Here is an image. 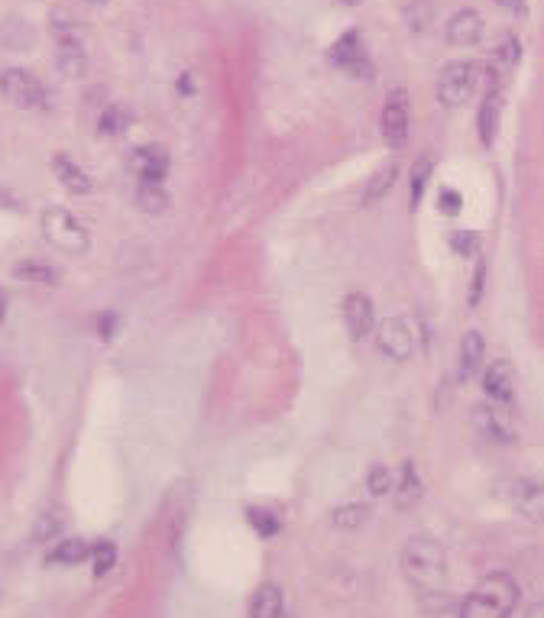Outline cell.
<instances>
[{
  "mask_svg": "<svg viewBox=\"0 0 544 618\" xmlns=\"http://www.w3.org/2000/svg\"><path fill=\"white\" fill-rule=\"evenodd\" d=\"M509 502L525 521L544 525V486L535 483V479H515L509 489Z\"/></svg>",
  "mask_w": 544,
  "mask_h": 618,
  "instance_id": "30bf717a",
  "label": "cell"
},
{
  "mask_svg": "<svg viewBox=\"0 0 544 618\" xmlns=\"http://www.w3.org/2000/svg\"><path fill=\"white\" fill-rule=\"evenodd\" d=\"M247 518H250V525L263 534V538H269V534H276V531H279L276 515H272V512H263V508H250Z\"/></svg>",
  "mask_w": 544,
  "mask_h": 618,
  "instance_id": "f546056e",
  "label": "cell"
},
{
  "mask_svg": "<svg viewBox=\"0 0 544 618\" xmlns=\"http://www.w3.org/2000/svg\"><path fill=\"white\" fill-rule=\"evenodd\" d=\"M52 172H56L59 185L72 191V195H91V188H94L91 175H88L85 169H81L75 159H68L65 153L52 156Z\"/></svg>",
  "mask_w": 544,
  "mask_h": 618,
  "instance_id": "9a60e30c",
  "label": "cell"
},
{
  "mask_svg": "<svg viewBox=\"0 0 544 618\" xmlns=\"http://www.w3.org/2000/svg\"><path fill=\"white\" fill-rule=\"evenodd\" d=\"M17 276L30 279V282H46V285L56 282V272H52L49 266H36V263H26V266H20V269H17Z\"/></svg>",
  "mask_w": 544,
  "mask_h": 618,
  "instance_id": "1f68e13d",
  "label": "cell"
},
{
  "mask_svg": "<svg viewBox=\"0 0 544 618\" xmlns=\"http://www.w3.org/2000/svg\"><path fill=\"white\" fill-rule=\"evenodd\" d=\"M519 59H522V49H519V43H515V39H506V43H502L499 49H496V56H493V72H499V75H509L515 65H519Z\"/></svg>",
  "mask_w": 544,
  "mask_h": 618,
  "instance_id": "4316f807",
  "label": "cell"
},
{
  "mask_svg": "<svg viewBox=\"0 0 544 618\" xmlns=\"http://www.w3.org/2000/svg\"><path fill=\"white\" fill-rule=\"evenodd\" d=\"M340 314H344V324L353 340H363L373 331V301L363 292H350L340 305Z\"/></svg>",
  "mask_w": 544,
  "mask_h": 618,
  "instance_id": "7c38bea8",
  "label": "cell"
},
{
  "mask_svg": "<svg viewBox=\"0 0 544 618\" xmlns=\"http://www.w3.org/2000/svg\"><path fill=\"white\" fill-rule=\"evenodd\" d=\"M483 36V17L476 10H457L447 20V43L451 46H476Z\"/></svg>",
  "mask_w": 544,
  "mask_h": 618,
  "instance_id": "5bb4252c",
  "label": "cell"
},
{
  "mask_svg": "<svg viewBox=\"0 0 544 618\" xmlns=\"http://www.w3.org/2000/svg\"><path fill=\"white\" fill-rule=\"evenodd\" d=\"M56 68L65 75V78H81L88 68V59H85V49H81L78 39H59V49H56Z\"/></svg>",
  "mask_w": 544,
  "mask_h": 618,
  "instance_id": "ac0fdd59",
  "label": "cell"
},
{
  "mask_svg": "<svg viewBox=\"0 0 544 618\" xmlns=\"http://www.w3.org/2000/svg\"><path fill=\"white\" fill-rule=\"evenodd\" d=\"M250 618H282V589L276 583L256 586L250 599Z\"/></svg>",
  "mask_w": 544,
  "mask_h": 618,
  "instance_id": "d6986e66",
  "label": "cell"
},
{
  "mask_svg": "<svg viewBox=\"0 0 544 618\" xmlns=\"http://www.w3.org/2000/svg\"><path fill=\"white\" fill-rule=\"evenodd\" d=\"M43 85H39V78L33 72H26V68H4L0 72V98L7 104L20 107V111H30V107H39L43 104Z\"/></svg>",
  "mask_w": 544,
  "mask_h": 618,
  "instance_id": "5b68a950",
  "label": "cell"
},
{
  "mask_svg": "<svg viewBox=\"0 0 544 618\" xmlns=\"http://www.w3.org/2000/svg\"><path fill=\"white\" fill-rule=\"evenodd\" d=\"M402 573L428 609H447V554L431 534H415L402 547Z\"/></svg>",
  "mask_w": 544,
  "mask_h": 618,
  "instance_id": "6da1fadb",
  "label": "cell"
},
{
  "mask_svg": "<svg viewBox=\"0 0 544 618\" xmlns=\"http://www.w3.org/2000/svg\"><path fill=\"white\" fill-rule=\"evenodd\" d=\"M94 4H107V0H94Z\"/></svg>",
  "mask_w": 544,
  "mask_h": 618,
  "instance_id": "74e56055",
  "label": "cell"
},
{
  "mask_svg": "<svg viewBox=\"0 0 544 618\" xmlns=\"http://www.w3.org/2000/svg\"><path fill=\"white\" fill-rule=\"evenodd\" d=\"M483 392L493 405H502V408H512L515 402V376H512V366L509 360H496L486 366L483 373Z\"/></svg>",
  "mask_w": 544,
  "mask_h": 618,
  "instance_id": "8fae6325",
  "label": "cell"
},
{
  "mask_svg": "<svg viewBox=\"0 0 544 618\" xmlns=\"http://www.w3.org/2000/svg\"><path fill=\"white\" fill-rule=\"evenodd\" d=\"M496 4H499L502 10L515 13V17H525V13H528V4H525V0H496Z\"/></svg>",
  "mask_w": 544,
  "mask_h": 618,
  "instance_id": "e575fe53",
  "label": "cell"
},
{
  "mask_svg": "<svg viewBox=\"0 0 544 618\" xmlns=\"http://www.w3.org/2000/svg\"><path fill=\"white\" fill-rule=\"evenodd\" d=\"M392 486H396V479H392L386 466L376 463L373 470L366 473V489H370V496H386V492H392Z\"/></svg>",
  "mask_w": 544,
  "mask_h": 618,
  "instance_id": "83f0119b",
  "label": "cell"
},
{
  "mask_svg": "<svg viewBox=\"0 0 544 618\" xmlns=\"http://www.w3.org/2000/svg\"><path fill=\"white\" fill-rule=\"evenodd\" d=\"M438 201H441V204H438L441 214H460V204H464V198H460L457 188H441Z\"/></svg>",
  "mask_w": 544,
  "mask_h": 618,
  "instance_id": "d6a6232c",
  "label": "cell"
},
{
  "mask_svg": "<svg viewBox=\"0 0 544 618\" xmlns=\"http://www.w3.org/2000/svg\"><path fill=\"white\" fill-rule=\"evenodd\" d=\"M525 618H544V599H541V602H535V606L525 612Z\"/></svg>",
  "mask_w": 544,
  "mask_h": 618,
  "instance_id": "d590c367",
  "label": "cell"
},
{
  "mask_svg": "<svg viewBox=\"0 0 544 618\" xmlns=\"http://www.w3.org/2000/svg\"><path fill=\"white\" fill-rule=\"evenodd\" d=\"M379 127H383V140L392 153H402V149L408 146V127H412V120H408V91L405 88L389 91V98L383 104V117H379Z\"/></svg>",
  "mask_w": 544,
  "mask_h": 618,
  "instance_id": "277c9868",
  "label": "cell"
},
{
  "mask_svg": "<svg viewBox=\"0 0 544 618\" xmlns=\"http://www.w3.org/2000/svg\"><path fill=\"white\" fill-rule=\"evenodd\" d=\"M473 424L483 431V437L489 441H499V444H512L515 441V421L509 415V408L502 405H476L473 408Z\"/></svg>",
  "mask_w": 544,
  "mask_h": 618,
  "instance_id": "9c48e42d",
  "label": "cell"
},
{
  "mask_svg": "<svg viewBox=\"0 0 544 618\" xmlns=\"http://www.w3.org/2000/svg\"><path fill=\"white\" fill-rule=\"evenodd\" d=\"M483 334L480 331H467L464 340H460V379H470L480 373V363H483Z\"/></svg>",
  "mask_w": 544,
  "mask_h": 618,
  "instance_id": "ffe728a7",
  "label": "cell"
},
{
  "mask_svg": "<svg viewBox=\"0 0 544 618\" xmlns=\"http://www.w3.org/2000/svg\"><path fill=\"white\" fill-rule=\"evenodd\" d=\"M39 224H43V237L56 246L59 253H68V256L88 253V246H91L88 230L68 208L52 204V208H46L43 217H39Z\"/></svg>",
  "mask_w": 544,
  "mask_h": 618,
  "instance_id": "3957f363",
  "label": "cell"
},
{
  "mask_svg": "<svg viewBox=\"0 0 544 618\" xmlns=\"http://www.w3.org/2000/svg\"><path fill=\"white\" fill-rule=\"evenodd\" d=\"M88 560H91V573H94V576L111 573V567L117 563V547H114L111 541H98V544L91 547Z\"/></svg>",
  "mask_w": 544,
  "mask_h": 618,
  "instance_id": "cb8c5ba5",
  "label": "cell"
},
{
  "mask_svg": "<svg viewBox=\"0 0 544 618\" xmlns=\"http://www.w3.org/2000/svg\"><path fill=\"white\" fill-rule=\"evenodd\" d=\"M4 314H7V298H4V292H0V321H4Z\"/></svg>",
  "mask_w": 544,
  "mask_h": 618,
  "instance_id": "8d00e7d4",
  "label": "cell"
},
{
  "mask_svg": "<svg viewBox=\"0 0 544 618\" xmlns=\"http://www.w3.org/2000/svg\"><path fill=\"white\" fill-rule=\"evenodd\" d=\"M376 347L383 356H389V360H399V363L412 360L415 347H418L412 324H408L405 318H386L376 327Z\"/></svg>",
  "mask_w": 544,
  "mask_h": 618,
  "instance_id": "8992f818",
  "label": "cell"
},
{
  "mask_svg": "<svg viewBox=\"0 0 544 618\" xmlns=\"http://www.w3.org/2000/svg\"><path fill=\"white\" fill-rule=\"evenodd\" d=\"M473 88H476V65L451 62V65H444V72L438 78V101L444 107H460L470 101Z\"/></svg>",
  "mask_w": 544,
  "mask_h": 618,
  "instance_id": "52a82bcc",
  "label": "cell"
},
{
  "mask_svg": "<svg viewBox=\"0 0 544 618\" xmlns=\"http://www.w3.org/2000/svg\"><path fill=\"white\" fill-rule=\"evenodd\" d=\"M451 246L460 256H476V253H480V240H476V233H470V230H457L454 237H451Z\"/></svg>",
  "mask_w": 544,
  "mask_h": 618,
  "instance_id": "4dcf8cb0",
  "label": "cell"
},
{
  "mask_svg": "<svg viewBox=\"0 0 544 618\" xmlns=\"http://www.w3.org/2000/svg\"><path fill=\"white\" fill-rule=\"evenodd\" d=\"M136 201H140V208H143L146 214H162V211H166V204H169V195H166V191H162L159 185L143 182L140 191H136Z\"/></svg>",
  "mask_w": 544,
  "mask_h": 618,
  "instance_id": "d4e9b609",
  "label": "cell"
},
{
  "mask_svg": "<svg viewBox=\"0 0 544 618\" xmlns=\"http://www.w3.org/2000/svg\"><path fill=\"white\" fill-rule=\"evenodd\" d=\"M396 175H399V166L396 162H386V166H379L373 172V178L366 182L363 188V204H376V201H383L389 195V188L396 185Z\"/></svg>",
  "mask_w": 544,
  "mask_h": 618,
  "instance_id": "44dd1931",
  "label": "cell"
},
{
  "mask_svg": "<svg viewBox=\"0 0 544 618\" xmlns=\"http://www.w3.org/2000/svg\"><path fill=\"white\" fill-rule=\"evenodd\" d=\"M130 166H133L136 175L143 178V182L159 185L169 172V156H166V149L162 146H143V149H136L133 153Z\"/></svg>",
  "mask_w": 544,
  "mask_h": 618,
  "instance_id": "4fadbf2b",
  "label": "cell"
},
{
  "mask_svg": "<svg viewBox=\"0 0 544 618\" xmlns=\"http://www.w3.org/2000/svg\"><path fill=\"white\" fill-rule=\"evenodd\" d=\"M515 606H519V586L509 573H493L460 602V618H509Z\"/></svg>",
  "mask_w": 544,
  "mask_h": 618,
  "instance_id": "7a4b0ae2",
  "label": "cell"
},
{
  "mask_svg": "<svg viewBox=\"0 0 544 618\" xmlns=\"http://www.w3.org/2000/svg\"><path fill=\"white\" fill-rule=\"evenodd\" d=\"M370 518V508L360 505V502H350V505H340L334 508V528H344V531H353V528H360L363 521Z\"/></svg>",
  "mask_w": 544,
  "mask_h": 618,
  "instance_id": "603a6c76",
  "label": "cell"
},
{
  "mask_svg": "<svg viewBox=\"0 0 544 618\" xmlns=\"http://www.w3.org/2000/svg\"><path fill=\"white\" fill-rule=\"evenodd\" d=\"M127 123H130V114H127L120 104L107 107V111L101 114V130H104V133H111V136L124 133V130H127Z\"/></svg>",
  "mask_w": 544,
  "mask_h": 618,
  "instance_id": "f1b7e54d",
  "label": "cell"
},
{
  "mask_svg": "<svg viewBox=\"0 0 544 618\" xmlns=\"http://www.w3.org/2000/svg\"><path fill=\"white\" fill-rule=\"evenodd\" d=\"M331 62L337 68H344L353 78H370V59H366V49H363V39L357 30H350L337 39L331 46Z\"/></svg>",
  "mask_w": 544,
  "mask_h": 618,
  "instance_id": "ba28073f",
  "label": "cell"
},
{
  "mask_svg": "<svg viewBox=\"0 0 544 618\" xmlns=\"http://www.w3.org/2000/svg\"><path fill=\"white\" fill-rule=\"evenodd\" d=\"M499 120H502V94L489 91L486 98H483V104H480V114H476V130H480V143L486 149L496 143Z\"/></svg>",
  "mask_w": 544,
  "mask_h": 618,
  "instance_id": "e0dca14e",
  "label": "cell"
},
{
  "mask_svg": "<svg viewBox=\"0 0 544 618\" xmlns=\"http://www.w3.org/2000/svg\"><path fill=\"white\" fill-rule=\"evenodd\" d=\"M434 169V159L431 156H421L415 166H412V208H418L421 198H425V188H428V178Z\"/></svg>",
  "mask_w": 544,
  "mask_h": 618,
  "instance_id": "484cf974",
  "label": "cell"
},
{
  "mask_svg": "<svg viewBox=\"0 0 544 618\" xmlns=\"http://www.w3.org/2000/svg\"><path fill=\"white\" fill-rule=\"evenodd\" d=\"M483 279H486V266H483V263H476V276H473V288H470V305H480Z\"/></svg>",
  "mask_w": 544,
  "mask_h": 618,
  "instance_id": "836d02e7",
  "label": "cell"
},
{
  "mask_svg": "<svg viewBox=\"0 0 544 618\" xmlns=\"http://www.w3.org/2000/svg\"><path fill=\"white\" fill-rule=\"evenodd\" d=\"M421 476L415 470V463L412 460H405L402 463V473H399V483L392 486V502H396L399 512H408V508H415L421 502Z\"/></svg>",
  "mask_w": 544,
  "mask_h": 618,
  "instance_id": "2e32d148",
  "label": "cell"
},
{
  "mask_svg": "<svg viewBox=\"0 0 544 618\" xmlns=\"http://www.w3.org/2000/svg\"><path fill=\"white\" fill-rule=\"evenodd\" d=\"M88 554L91 551H88L85 538H65V541H59L56 547H52L46 560L49 563H62V567H72V563H81Z\"/></svg>",
  "mask_w": 544,
  "mask_h": 618,
  "instance_id": "7402d4cb",
  "label": "cell"
}]
</instances>
